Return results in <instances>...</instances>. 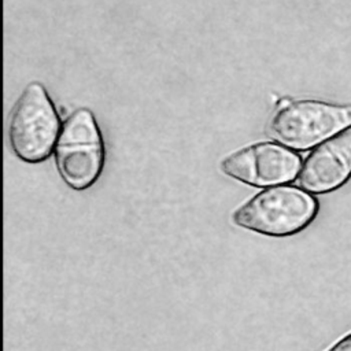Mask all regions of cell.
Segmentation results:
<instances>
[{"label": "cell", "mask_w": 351, "mask_h": 351, "mask_svg": "<svg viewBox=\"0 0 351 351\" xmlns=\"http://www.w3.org/2000/svg\"><path fill=\"white\" fill-rule=\"evenodd\" d=\"M60 126L58 111L45 86L33 81L22 90L10 112V148L22 162L40 163L53 154Z\"/></svg>", "instance_id": "7a4b0ae2"}, {"label": "cell", "mask_w": 351, "mask_h": 351, "mask_svg": "<svg viewBox=\"0 0 351 351\" xmlns=\"http://www.w3.org/2000/svg\"><path fill=\"white\" fill-rule=\"evenodd\" d=\"M300 156L280 143L259 141L226 155L219 170L251 186H274L292 181L300 170Z\"/></svg>", "instance_id": "5b68a950"}, {"label": "cell", "mask_w": 351, "mask_h": 351, "mask_svg": "<svg viewBox=\"0 0 351 351\" xmlns=\"http://www.w3.org/2000/svg\"><path fill=\"white\" fill-rule=\"evenodd\" d=\"M326 351H351V333L339 339Z\"/></svg>", "instance_id": "52a82bcc"}, {"label": "cell", "mask_w": 351, "mask_h": 351, "mask_svg": "<svg viewBox=\"0 0 351 351\" xmlns=\"http://www.w3.org/2000/svg\"><path fill=\"white\" fill-rule=\"evenodd\" d=\"M351 176V129L317 144L303 160L298 184L311 193H326Z\"/></svg>", "instance_id": "8992f818"}, {"label": "cell", "mask_w": 351, "mask_h": 351, "mask_svg": "<svg viewBox=\"0 0 351 351\" xmlns=\"http://www.w3.org/2000/svg\"><path fill=\"white\" fill-rule=\"evenodd\" d=\"M53 158L60 178L74 191H85L99 180L106 149L100 128L89 108H77L62 122Z\"/></svg>", "instance_id": "3957f363"}, {"label": "cell", "mask_w": 351, "mask_h": 351, "mask_svg": "<svg viewBox=\"0 0 351 351\" xmlns=\"http://www.w3.org/2000/svg\"><path fill=\"white\" fill-rule=\"evenodd\" d=\"M317 211L318 203L307 191L281 184L251 196L233 211L232 222L258 234L288 237L307 228Z\"/></svg>", "instance_id": "6da1fadb"}, {"label": "cell", "mask_w": 351, "mask_h": 351, "mask_svg": "<svg viewBox=\"0 0 351 351\" xmlns=\"http://www.w3.org/2000/svg\"><path fill=\"white\" fill-rule=\"evenodd\" d=\"M351 125V106L313 99H281L271 115L267 133L277 143L307 149Z\"/></svg>", "instance_id": "277c9868"}]
</instances>
